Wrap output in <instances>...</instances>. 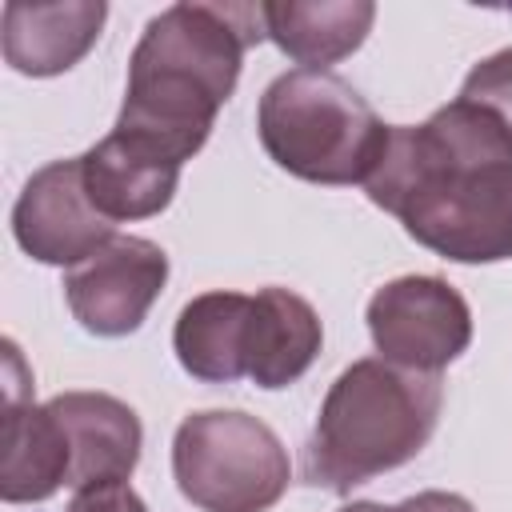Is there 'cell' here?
<instances>
[{"mask_svg":"<svg viewBox=\"0 0 512 512\" xmlns=\"http://www.w3.org/2000/svg\"><path fill=\"white\" fill-rule=\"evenodd\" d=\"M364 192L448 260H512V132L464 96L416 128L392 124Z\"/></svg>","mask_w":512,"mask_h":512,"instance_id":"6da1fadb","label":"cell"},{"mask_svg":"<svg viewBox=\"0 0 512 512\" xmlns=\"http://www.w3.org/2000/svg\"><path fill=\"white\" fill-rule=\"evenodd\" d=\"M268 36L264 4H172L148 20L132 68L116 136L184 164L212 132L220 104L240 80V60Z\"/></svg>","mask_w":512,"mask_h":512,"instance_id":"7a4b0ae2","label":"cell"},{"mask_svg":"<svg viewBox=\"0 0 512 512\" xmlns=\"http://www.w3.org/2000/svg\"><path fill=\"white\" fill-rule=\"evenodd\" d=\"M440 376L392 360H356L328 388L304 448V480L332 492L408 464L440 416Z\"/></svg>","mask_w":512,"mask_h":512,"instance_id":"3957f363","label":"cell"},{"mask_svg":"<svg viewBox=\"0 0 512 512\" xmlns=\"http://www.w3.org/2000/svg\"><path fill=\"white\" fill-rule=\"evenodd\" d=\"M256 128L284 172L312 184H364L392 124L336 72L296 68L264 88Z\"/></svg>","mask_w":512,"mask_h":512,"instance_id":"277c9868","label":"cell"},{"mask_svg":"<svg viewBox=\"0 0 512 512\" xmlns=\"http://www.w3.org/2000/svg\"><path fill=\"white\" fill-rule=\"evenodd\" d=\"M172 476L204 512H264L288 488V452L248 412H192L172 440Z\"/></svg>","mask_w":512,"mask_h":512,"instance_id":"5b68a950","label":"cell"},{"mask_svg":"<svg viewBox=\"0 0 512 512\" xmlns=\"http://www.w3.org/2000/svg\"><path fill=\"white\" fill-rule=\"evenodd\" d=\"M368 332L384 360L440 372L468 348L472 312L440 276H400L368 300Z\"/></svg>","mask_w":512,"mask_h":512,"instance_id":"8992f818","label":"cell"},{"mask_svg":"<svg viewBox=\"0 0 512 512\" xmlns=\"http://www.w3.org/2000/svg\"><path fill=\"white\" fill-rule=\"evenodd\" d=\"M168 280V256L144 236H112L64 276L72 316L96 336H128L144 324Z\"/></svg>","mask_w":512,"mask_h":512,"instance_id":"52a82bcc","label":"cell"},{"mask_svg":"<svg viewBox=\"0 0 512 512\" xmlns=\"http://www.w3.org/2000/svg\"><path fill=\"white\" fill-rule=\"evenodd\" d=\"M12 232L32 260L76 268L112 240V220L92 204L80 160H56L24 184L12 208Z\"/></svg>","mask_w":512,"mask_h":512,"instance_id":"ba28073f","label":"cell"},{"mask_svg":"<svg viewBox=\"0 0 512 512\" xmlns=\"http://www.w3.org/2000/svg\"><path fill=\"white\" fill-rule=\"evenodd\" d=\"M4 452H0V496L8 504L48 500L72 472V444L52 408L32 404V376L16 344H4Z\"/></svg>","mask_w":512,"mask_h":512,"instance_id":"9c48e42d","label":"cell"},{"mask_svg":"<svg viewBox=\"0 0 512 512\" xmlns=\"http://www.w3.org/2000/svg\"><path fill=\"white\" fill-rule=\"evenodd\" d=\"M48 408L72 444V488L128 480L140 460V420L124 400L108 392H60Z\"/></svg>","mask_w":512,"mask_h":512,"instance_id":"30bf717a","label":"cell"},{"mask_svg":"<svg viewBox=\"0 0 512 512\" xmlns=\"http://www.w3.org/2000/svg\"><path fill=\"white\" fill-rule=\"evenodd\" d=\"M108 8L100 0L68 4H4V60L24 76L68 72L100 36Z\"/></svg>","mask_w":512,"mask_h":512,"instance_id":"8fae6325","label":"cell"},{"mask_svg":"<svg viewBox=\"0 0 512 512\" xmlns=\"http://www.w3.org/2000/svg\"><path fill=\"white\" fill-rule=\"evenodd\" d=\"M320 336V316L304 296L288 288L256 292L244 332V376H252L260 388L292 384L316 360Z\"/></svg>","mask_w":512,"mask_h":512,"instance_id":"7c38bea8","label":"cell"},{"mask_svg":"<svg viewBox=\"0 0 512 512\" xmlns=\"http://www.w3.org/2000/svg\"><path fill=\"white\" fill-rule=\"evenodd\" d=\"M84 168V188L92 204L116 224V220H144L168 208L180 164H168L160 156H148L144 148L128 144L124 136L108 132L96 148L80 156Z\"/></svg>","mask_w":512,"mask_h":512,"instance_id":"4fadbf2b","label":"cell"},{"mask_svg":"<svg viewBox=\"0 0 512 512\" xmlns=\"http://www.w3.org/2000/svg\"><path fill=\"white\" fill-rule=\"evenodd\" d=\"M376 20V4L368 0H320V4H300V0H280L264 4V28L268 40L292 56L296 64L320 68L336 64L348 52H356Z\"/></svg>","mask_w":512,"mask_h":512,"instance_id":"5bb4252c","label":"cell"},{"mask_svg":"<svg viewBox=\"0 0 512 512\" xmlns=\"http://www.w3.org/2000/svg\"><path fill=\"white\" fill-rule=\"evenodd\" d=\"M252 316V296L240 292H204L180 308L172 344L196 380L228 384L244 376V332Z\"/></svg>","mask_w":512,"mask_h":512,"instance_id":"9a60e30c","label":"cell"},{"mask_svg":"<svg viewBox=\"0 0 512 512\" xmlns=\"http://www.w3.org/2000/svg\"><path fill=\"white\" fill-rule=\"evenodd\" d=\"M464 100L496 112L504 120V128L512 132V48L480 60L468 76H464V88H460Z\"/></svg>","mask_w":512,"mask_h":512,"instance_id":"2e32d148","label":"cell"},{"mask_svg":"<svg viewBox=\"0 0 512 512\" xmlns=\"http://www.w3.org/2000/svg\"><path fill=\"white\" fill-rule=\"evenodd\" d=\"M68 512H148V508L124 480H104V484L76 488Z\"/></svg>","mask_w":512,"mask_h":512,"instance_id":"e0dca14e","label":"cell"},{"mask_svg":"<svg viewBox=\"0 0 512 512\" xmlns=\"http://www.w3.org/2000/svg\"><path fill=\"white\" fill-rule=\"evenodd\" d=\"M340 512H420V504H416V496H408V500H404V504H396V508H384V504L360 500V504H348V508H340Z\"/></svg>","mask_w":512,"mask_h":512,"instance_id":"ac0fdd59","label":"cell"}]
</instances>
